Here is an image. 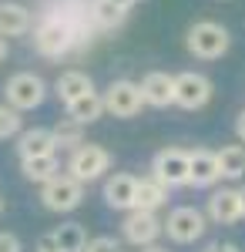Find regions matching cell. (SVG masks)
Segmentation results:
<instances>
[{"label": "cell", "instance_id": "f1b7e54d", "mask_svg": "<svg viewBox=\"0 0 245 252\" xmlns=\"http://www.w3.org/2000/svg\"><path fill=\"white\" fill-rule=\"evenodd\" d=\"M235 138H239V145H245V111H239L235 118Z\"/></svg>", "mask_w": 245, "mask_h": 252}, {"label": "cell", "instance_id": "9a60e30c", "mask_svg": "<svg viewBox=\"0 0 245 252\" xmlns=\"http://www.w3.org/2000/svg\"><path fill=\"white\" fill-rule=\"evenodd\" d=\"M188 178H191L195 189H212L215 182H222L215 152H208V148H195V152H188Z\"/></svg>", "mask_w": 245, "mask_h": 252}, {"label": "cell", "instance_id": "8fae6325", "mask_svg": "<svg viewBox=\"0 0 245 252\" xmlns=\"http://www.w3.org/2000/svg\"><path fill=\"white\" fill-rule=\"evenodd\" d=\"M134 185H138V175L111 172L108 178H104V189H101L104 205L114 209V212H131L134 209Z\"/></svg>", "mask_w": 245, "mask_h": 252}, {"label": "cell", "instance_id": "ffe728a7", "mask_svg": "<svg viewBox=\"0 0 245 252\" xmlns=\"http://www.w3.org/2000/svg\"><path fill=\"white\" fill-rule=\"evenodd\" d=\"M61 161H57V152L54 155H37V158H20V175L27 178V182H34V185H44V182H51L54 175H61Z\"/></svg>", "mask_w": 245, "mask_h": 252}, {"label": "cell", "instance_id": "7402d4cb", "mask_svg": "<svg viewBox=\"0 0 245 252\" xmlns=\"http://www.w3.org/2000/svg\"><path fill=\"white\" fill-rule=\"evenodd\" d=\"M218 158V175L228 178V182H239L245 178V145H225L215 152Z\"/></svg>", "mask_w": 245, "mask_h": 252}, {"label": "cell", "instance_id": "836d02e7", "mask_svg": "<svg viewBox=\"0 0 245 252\" xmlns=\"http://www.w3.org/2000/svg\"><path fill=\"white\" fill-rule=\"evenodd\" d=\"M239 202H242V219H245V185L239 189Z\"/></svg>", "mask_w": 245, "mask_h": 252}, {"label": "cell", "instance_id": "ba28073f", "mask_svg": "<svg viewBox=\"0 0 245 252\" xmlns=\"http://www.w3.org/2000/svg\"><path fill=\"white\" fill-rule=\"evenodd\" d=\"M101 101H104V115H111V118H134V115H141V108H145L138 81H128V78L111 81L101 91Z\"/></svg>", "mask_w": 245, "mask_h": 252}, {"label": "cell", "instance_id": "d6986e66", "mask_svg": "<svg viewBox=\"0 0 245 252\" xmlns=\"http://www.w3.org/2000/svg\"><path fill=\"white\" fill-rule=\"evenodd\" d=\"M64 111H67V118H74L77 125H94L97 118H104V101H101V91H88V94L74 97L71 104H64Z\"/></svg>", "mask_w": 245, "mask_h": 252}, {"label": "cell", "instance_id": "f546056e", "mask_svg": "<svg viewBox=\"0 0 245 252\" xmlns=\"http://www.w3.org/2000/svg\"><path fill=\"white\" fill-rule=\"evenodd\" d=\"M34 252H61V249H57L54 242H51V235H44V239L37 242V249H34Z\"/></svg>", "mask_w": 245, "mask_h": 252}, {"label": "cell", "instance_id": "83f0119b", "mask_svg": "<svg viewBox=\"0 0 245 252\" xmlns=\"http://www.w3.org/2000/svg\"><path fill=\"white\" fill-rule=\"evenodd\" d=\"M205 252H242L235 242H212V246H205Z\"/></svg>", "mask_w": 245, "mask_h": 252}, {"label": "cell", "instance_id": "d6a6232c", "mask_svg": "<svg viewBox=\"0 0 245 252\" xmlns=\"http://www.w3.org/2000/svg\"><path fill=\"white\" fill-rule=\"evenodd\" d=\"M138 252H168V249H165V246H158V242H154V246H145V249H138Z\"/></svg>", "mask_w": 245, "mask_h": 252}, {"label": "cell", "instance_id": "8992f818", "mask_svg": "<svg viewBox=\"0 0 245 252\" xmlns=\"http://www.w3.org/2000/svg\"><path fill=\"white\" fill-rule=\"evenodd\" d=\"M81 202H84V185L74 182L71 175H64V172L40 185V205L54 215L74 212V209H81Z\"/></svg>", "mask_w": 245, "mask_h": 252}, {"label": "cell", "instance_id": "7c38bea8", "mask_svg": "<svg viewBox=\"0 0 245 252\" xmlns=\"http://www.w3.org/2000/svg\"><path fill=\"white\" fill-rule=\"evenodd\" d=\"M205 219L212 225H235L242 219V202H239V189H215L208 195Z\"/></svg>", "mask_w": 245, "mask_h": 252}, {"label": "cell", "instance_id": "5bb4252c", "mask_svg": "<svg viewBox=\"0 0 245 252\" xmlns=\"http://www.w3.org/2000/svg\"><path fill=\"white\" fill-rule=\"evenodd\" d=\"M138 88H141V97L148 108H171L175 104V74H168V71H148L138 81Z\"/></svg>", "mask_w": 245, "mask_h": 252}, {"label": "cell", "instance_id": "603a6c76", "mask_svg": "<svg viewBox=\"0 0 245 252\" xmlns=\"http://www.w3.org/2000/svg\"><path fill=\"white\" fill-rule=\"evenodd\" d=\"M51 135H54L57 152H74L77 145H84V125H77L74 118H61L51 128Z\"/></svg>", "mask_w": 245, "mask_h": 252}, {"label": "cell", "instance_id": "52a82bcc", "mask_svg": "<svg viewBox=\"0 0 245 252\" xmlns=\"http://www.w3.org/2000/svg\"><path fill=\"white\" fill-rule=\"evenodd\" d=\"M151 178H158L165 189H188L191 178H188V152L185 148H161L154 152L151 158Z\"/></svg>", "mask_w": 245, "mask_h": 252}, {"label": "cell", "instance_id": "5b68a950", "mask_svg": "<svg viewBox=\"0 0 245 252\" xmlns=\"http://www.w3.org/2000/svg\"><path fill=\"white\" fill-rule=\"evenodd\" d=\"M208 232V219L195 205H178L161 219V235H168L175 246H191Z\"/></svg>", "mask_w": 245, "mask_h": 252}, {"label": "cell", "instance_id": "277c9868", "mask_svg": "<svg viewBox=\"0 0 245 252\" xmlns=\"http://www.w3.org/2000/svg\"><path fill=\"white\" fill-rule=\"evenodd\" d=\"M47 101V81L34 71H17L3 81V104H10L14 111H37Z\"/></svg>", "mask_w": 245, "mask_h": 252}, {"label": "cell", "instance_id": "7a4b0ae2", "mask_svg": "<svg viewBox=\"0 0 245 252\" xmlns=\"http://www.w3.org/2000/svg\"><path fill=\"white\" fill-rule=\"evenodd\" d=\"M185 47H188L191 58H198V61H218L228 54L232 34L218 20H195L188 27V34H185Z\"/></svg>", "mask_w": 245, "mask_h": 252}, {"label": "cell", "instance_id": "1f68e13d", "mask_svg": "<svg viewBox=\"0 0 245 252\" xmlns=\"http://www.w3.org/2000/svg\"><path fill=\"white\" fill-rule=\"evenodd\" d=\"M7 51H10V44H7V37H0V64L7 61Z\"/></svg>", "mask_w": 245, "mask_h": 252}, {"label": "cell", "instance_id": "3957f363", "mask_svg": "<svg viewBox=\"0 0 245 252\" xmlns=\"http://www.w3.org/2000/svg\"><path fill=\"white\" fill-rule=\"evenodd\" d=\"M111 152L104 148V145H94V141H84V145H77L74 152L67 155L64 161V175H71L74 182L81 185H91V182H101L104 175L111 172Z\"/></svg>", "mask_w": 245, "mask_h": 252}, {"label": "cell", "instance_id": "30bf717a", "mask_svg": "<svg viewBox=\"0 0 245 252\" xmlns=\"http://www.w3.org/2000/svg\"><path fill=\"white\" fill-rule=\"evenodd\" d=\"M158 239H161V219H158V212H141V209L124 212L121 242H128L134 249H145V246H154Z\"/></svg>", "mask_w": 245, "mask_h": 252}, {"label": "cell", "instance_id": "9c48e42d", "mask_svg": "<svg viewBox=\"0 0 245 252\" xmlns=\"http://www.w3.org/2000/svg\"><path fill=\"white\" fill-rule=\"evenodd\" d=\"M215 94V84L202 71H182L175 74V104L185 111H202Z\"/></svg>", "mask_w": 245, "mask_h": 252}, {"label": "cell", "instance_id": "cb8c5ba5", "mask_svg": "<svg viewBox=\"0 0 245 252\" xmlns=\"http://www.w3.org/2000/svg\"><path fill=\"white\" fill-rule=\"evenodd\" d=\"M91 17H94L97 31L108 34V31H114V27H121L128 14H121V10H118L114 3H108V0H91Z\"/></svg>", "mask_w": 245, "mask_h": 252}, {"label": "cell", "instance_id": "e575fe53", "mask_svg": "<svg viewBox=\"0 0 245 252\" xmlns=\"http://www.w3.org/2000/svg\"><path fill=\"white\" fill-rule=\"evenodd\" d=\"M0 215H3V198H0Z\"/></svg>", "mask_w": 245, "mask_h": 252}, {"label": "cell", "instance_id": "4dcf8cb0", "mask_svg": "<svg viewBox=\"0 0 245 252\" xmlns=\"http://www.w3.org/2000/svg\"><path fill=\"white\" fill-rule=\"evenodd\" d=\"M108 3H114V7H118L121 14H128V10H131V7L138 3V0H108Z\"/></svg>", "mask_w": 245, "mask_h": 252}, {"label": "cell", "instance_id": "2e32d148", "mask_svg": "<svg viewBox=\"0 0 245 252\" xmlns=\"http://www.w3.org/2000/svg\"><path fill=\"white\" fill-rule=\"evenodd\" d=\"M51 91H54V97L61 101V104H71L74 97L94 91V81H91V74H84V71H77V67H67V71L57 74Z\"/></svg>", "mask_w": 245, "mask_h": 252}, {"label": "cell", "instance_id": "ac0fdd59", "mask_svg": "<svg viewBox=\"0 0 245 252\" xmlns=\"http://www.w3.org/2000/svg\"><path fill=\"white\" fill-rule=\"evenodd\" d=\"M161 205H168V189L158 182V178H138V185H134V209H141V212H158Z\"/></svg>", "mask_w": 245, "mask_h": 252}, {"label": "cell", "instance_id": "484cf974", "mask_svg": "<svg viewBox=\"0 0 245 252\" xmlns=\"http://www.w3.org/2000/svg\"><path fill=\"white\" fill-rule=\"evenodd\" d=\"M84 252H124V242L114 235H94V239H88Z\"/></svg>", "mask_w": 245, "mask_h": 252}, {"label": "cell", "instance_id": "4fadbf2b", "mask_svg": "<svg viewBox=\"0 0 245 252\" xmlns=\"http://www.w3.org/2000/svg\"><path fill=\"white\" fill-rule=\"evenodd\" d=\"M34 27V10L20 0H0V37H27Z\"/></svg>", "mask_w": 245, "mask_h": 252}, {"label": "cell", "instance_id": "d4e9b609", "mask_svg": "<svg viewBox=\"0 0 245 252\" xmlns=\"http://www.w3.org/2000/svg\"><path fill=\"white\" fill-rule=\"evenodd\" d=\"M24 131V115L14 111L10 104H0V141H7V138H17Z\"/></svg>", "mask_w": 245, "mask_h": 252}, {"label": "cell", "instance_id": "44dd1931", "mask_svg": "<svg viewBox=\"0 0 245 252\" xmlns=\"http://www.w3.org/2000/svg\"><path fill=\"white\" fill-rule=\"evenodd\" d=\"M51 242H54L61 252H84L88 249V229L81 222H64L51 232Z\"/></svg>", "mask_w": 245, "mask_h": 252}, {"label": "cell", "instance_id": "e0dca14e", "mask_svg": "<svg viewBox=\"0 0 245 252\" xmlns=\"http://www.w3.org/2000/svg\"><path fill=\"white\" fill-rule=\"evenodd\" d=\"M57 145L51 128H24L17 135V155L20 158H37V155H54Z\"/></svg>", "mask_w": 245, "mask_h": 252}, {"label": "cell", "instance_id": "4316f807", "mask_svg": "<svg viewBox=\"0 0 245 252\" xmlns=\"http://www.w3.org/2000/svg\"><path fill=\"white\" fill-rule=\"evenodd\" d=\"M0 252H24V246L14 232H0Z\"/></svg>", "mask_w": 245, "mask_h": 252}, {"label": "cell", "instance_id": "6da1fadb", "mask_svg": "<svg viewBox=\"0 0 245 252\" xmlns=\"http://www.w3.org/2000/svg\"><path fill=\"white\" fill-rule=\"evenodd\" d=\"M31 44L40 58H74L101 34L91 17V0H47L31 27Z\"/></svg>", "mask_w": 245, "mask_h": 252}]
</instances>
